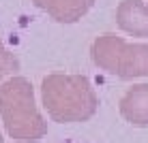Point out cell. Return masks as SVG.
Here are the masks:
<instances>
[{
	"mask_svg": "<svg viewBox=\"0 0 148 143\" xmlns=\"http://www.w3.org/2000/svg\"><path fill=\"white\" fill-rule=\"evenodd\" d=\"M0 143H2V135H0Z\"/></svg>",
	"mask_w": 148,
	"mask_h": 143,
	"instance_id": "8",
	"label": "cell"
},
{
	"mask_svg": "<svg viewBox=\"0 0 148 143\" xmlns=\"http://www.w3.org/2000/svg\"><path fill=\"white\" fill-rule=\"evenodd\" d=\"M120 115L133 126H148V83H137L120 98Z\"/></svg>",
	"mask_w": 148,
	"mask_h": 143,
	"instance_id": "6",
	"label": "cell"
},
{
	"mask_svg": "<svg viewBox=\"0 0 148 143\" xmlns=\"http://www.w3.org/2000/svg\"><path fill=\"white\" fill-rule=\"evenodd\" d=\"M41 100L58 124L88 122L99 109V96L86 75H47L41 81Z\"/></svg>",
	"mask_w": 148,
	"mask_h": 143,
	"instance_id": "1",
	"label": "cell"
},
{
	"mask_svg": "<svg viewBox=\"0 0 148 143\" xmlns=\"http://www.w3.org/2000/svg\"><path fill=\"white\" fill-rule=\"evenodd\" d=\"M64 143H73V141H64Z\"/></svg>",
	"mask_w": 148,
	"mask_h": 143,
	"instance_id": "9",
	"label": "cell"
},
{
	"mask_svg": "<svg viewBox=\"0 0 148 143\" xmlns=\"http://www.w3.org/2000/svg\"><path fill=\"white\" fill-rule=\"evenodd\" d=\"M116 24L131 37L148 39V7L142 0H122L116 9Z\"/></svg>",
	"mask_w": 148,
	"mask_h": 143,
	"instance_id": "4",
	"label": "cell"
},
{
	"mask_svg": "<svg viewBox=\"0 0 148 143\" xmlns=\"http://www.w3.org/2000/svg\"><path fill=\"white\" fill-rule=\"evenodd\" d=\"M114 75L120 79L148 77V45L122 41L118 56H116Z\"/></svg>",
	"mask_w": 148,
	"mask_h": 143,
	"instance_id": "3",
	"label": "cell"
},
{
	"mask_svg": "<svg viewBox=\"0 0 148 143\" xmlns=\"http://www.w3.org/2000/svg\"><path fill=\"white\" fill-rule=\"evenodd\" d=\"M17 70H19L17 58H15V56L9 52L7 47H4V43L0 41V83H2V81L9 77V75L17 73Z\"/></svg>",
	"mask_w": 148,
	"mask_h": 143,
	"instance_id": "7",
	"label": "cell"
},
{
	"mask_svg": "<svg viewBox=\"0 0 148 143\" xmlns=\"http://www.w3.org/2000/svg\"><path fill=\"white\" fill-rule=\"evenodd\" d=\"M34 7L45 11L58 24H75L90 11L95 0H32Z\"/></svg>",
	"mask_w": 148,
	"mask_h": 143,
	"instance_id": "5",
	"label": "cell"
},
{
	"mask_svg": "<svg viewBox=\"0 0 148 143\" xmlns=\"http://www.w3.org/2000/svg\"><path fill=\"white\" fill-rule=\"evenodd\" d=\"M0 117L7 135L22 143H37L47 135V122L43 120L34 88L26 77H11L0 83Z\"/></svg>",
	"mask_w": 148,
	"mask_h": 143,
	"instance_id": "2",
	"label": "cell"
}]
</instances>
